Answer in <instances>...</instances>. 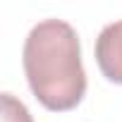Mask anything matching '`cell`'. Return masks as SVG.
<instances>
[{
	"instance_id": "cell-1",
	"label": "cell",
	"mask_w": 122,
	"mask_h": 122,
	"mask_svg": "<svg viewBox=\"0 0 122 122\" xmlns=\"http://www.w3.org/2000/svg\"><path fill=\"white\" fill-rule=\"evenodd\" d=\"M22 62L26 81L48 110L62 112L79 105L86 93V72L77 31L62 19L38 22L26 41Z\"/></svg>"
},
{
	"instance_id": "cell-2",
	"label": "cell",
	"mask_w": 122,
	"mask_h": 122,
	"mask_svg": "<svg viewBox=\"0 0 122 122\" xmlns=\"http://www.w3.org/2000/svg\"><path fill=\"white\" fill-rule=\"evenodd\" d=\"M96 62L105 79L122 84V22H112L98 34Z\"/></svg>"
},
{
	"instance_id": "cell-3",
	"label": "cell",
	"mask_w": 122,
	"mask_h": 122,
	"mask_svg": "<svg viewBox=\"0 0 122 122\" xmlns=\"http://www.w3.org/2000/svg\"><path fill=\"white\" fill-rule=\"evenodd\" d=\"M3 122H34L26 105L12 93H3Z\"/></svg>"
}]
</instances>
